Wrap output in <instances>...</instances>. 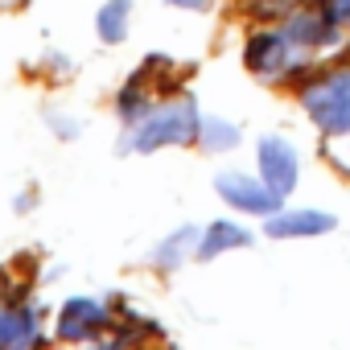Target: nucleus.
<instances>
[{
    "label": "nucleus",
    "instance_id": "1",
    "mask_svg": "<svg viewBox=\"0 0 350 350\" xmlns=\"http://www.w3.org/2000/svg\"><path fill=\"white\" fill-rule=\"evenodd\" d=\"M198 124H202V116H198L194 99L178 95L169 103L148 107L140 120H132L124 132V148L128 152H157L169 144H190V140H198Z\"/></svg>",
    "mask_w": 350,
    "mask_h": 350
},
{
    "label": "nucleus",
    "instance_id": "2",
    "mask_svg": "<svg viewBox=\"0 0 350 350\" xmlns=\"http://www.w3.org/2000/svg\"><path fill=\"white\" fill-rule=\"evenodd\" d=\"M301 107L325 136H346L350 132V66L309 79L301 87Z\"/></svg>",
    "mask_w": 350,
    "mask_h": 350
},
{
    "label": "nucleus",
    "instance_id": "3",
    "mask_svg": "<svg viewBox=\"0 0 350 350\" xmlns=\"http://www.w3.org/2000/svg\"><path fill=\"white\" fill-rule=\"evenodd\" d=\"M297 50H305V46H297L284 29H280V33H276V29H264V33L247 38L243 62H247L260 79H280V75H288V70L301 66V54H297Z\"/></svg>",
    "mask_w": 350,
    "mask_h": 350
},
{
    "label": "nucleus",
    "instance_id": "4",
    "mask_svg": "<svg viewBox=\"0 0 350 350\" xmlns=\"http://www.w3.org/2000/svg\"><path fill=\"white\" fill-rule=\"evenodd\" d=\"M215 190H219V198L227 202V206H235V211H247V215H276L280 206H284V194H276L264 178L256 182V178H247V173H235V169H227V173H219L215 178Z\"/></svg>",
    "mask_w": 350,
    "mask_h": 350
},
{
    "label": "nucleus",
    "instance_id": "5",
    "mask_svg": "<svg viewBox=\"0 0 350 350\" xmlns=\"http://www.w3.org/2000/svg\"><path fill=\"white\" fill-rule=\"evenodd\" d=\"M256 161H260V178H264L276 194L288 198V194L297 190L301 161H297V148H293L288 136H276V132L260 136V144H256Z\"/></svg>",
    "mask_w": 350,
    "mask_h": 350
},
{
    "label": "nucleus",
    "instance_id": "6",
    "mask_svg": "<svg viewBox=\"0 0 350 350\" xmlns=\"http://www.w3.org/2000/svg\"><path fill=\"white\" fill-rule=\"evenodd\" d=\"M107 325H111V313L95 297H70L58 313V338L62 342H99V334Z\"/></svg>",
    "mask_w": 350,
    "mask_h": 350
},
{
    "label": "nucleus",
    "instance_id": "7",
    "mask_svg": "<svg viewBox=\"0 0 350 350\" xmlns=\"http://www.w3.org/2000/svg\"><path fill=\"white\" fill-rule=\"evenodd\" d=\"M334 223L338 219L329 211H276V215H268L264 231L272 239H309V235L334 231Z\"/></svg>",
    "mask_w": 350,
    "mask_h": 350
},
{
    "label": "nucleus",
    "instance_id": "8",
    "mask_svg": "<svg viewBox=\"0 0 350 350\" xmlns=\"http://www.w3.org/2000/svg\"><path fill=\"white\" fill-rule=\"evenodd\" d=\"M338 29H342V25H334V21L325 17V9H317V13H293L288 25H284V33H288L297 46H305V50L329 46V42L338 38Z\"/></svg>",
    "mask_w": 350,
    "mask_h": 350
},
{
    "label": "nucleus",
    "instance_id": "9",
    "mask_svg": "<svg viewBox=\"0 0 350 350\" xmlns=\"http://www.w3.org/2000/svg\"><path fill=\"white\" fill-rule=\"evenodd\" d=\"M247 243H252V231L247 227H239L231 219H215L202 231V239H198V260H215V256H223L231 247H247Z\"/></svg>",
    "mask_w": 350,
    "mask_h": 350
},
{
    "label": "nucleus",
    "instance_id": "10",
    "mask_svg": "<svg viewBox=\"0 0 350 350\" xmlns=\"http://www.w3.org/2000/svg\"><path fill=\"white\" fill-rule=\"evenodd\" d=\"M42 321L33 309H0V346H38Z\"/></svg>",
    "mask_w": 350,
    "mask_h": 350
},
{
    "label": "nucleus",
    "instance_id": "11",
    "mask_svg": "<svg viewBox=\"0 0 350 350\" xmlns=\"http://www.w3.org/2000/svg\"><path fill=\"white\" fill-rule=\"evenodd\" d=\"M198 239H202V231L198 227H182V231H173L165 243H157V264L161 268H178V264H186L190 256H198Z\"/></svg>",
    "mask_w": 350,
    "mask_h": 350
},
{
    "label": "nucleus",
    "instance_id": "12",
    "mask_svg": "<svg viewBox=\"0 0 350 350\" xmlns=\"http://www.w3.org/2000/svg\"><path fill=\"white\" fill-rule=\"evenodd\" d=\"M128 13H132V0H107L95 17V29H99V42L107 46H120L128 38Z\"/></svg>",
    "mask_w": 350,
    "mask_h": 350
},
{
    "label": "nucleus",
    "instance_id": "13",
    "mask_svg": "<svg viewBox=\"0 0 350 350\" xmlns=\"http://www.w3.org/2000/svg\"><path fill=\"white\" fill-rule=\"evenodd\" d=\"M198 140L206 144V152H231V148L243 140V132H239L231 120H223V116H202V124H198Z\"/></svg>",
    "mask_w": 350,
    "mask_h": 350
},
{
    "label": "nucleus",
    "instance_id": "14",
    "mask_svg": "<svg viewBox=\"0 0 350 350\" xmlns=\"http://www.w3.org/2000/svg\"><path fill=\"white\" fill-rule=\"evenodd\" d=\"M243 5L256 13V17H276V13H288L293 0H243Z\"/></svg>",
    "mask_w": 350,
    "mask_h": 350
},
{
    "label": "nucleus",
    "instance_id": "15",
    "mask_svg": "<svg viewBox=\"0 0 350 350\" xmlns=\"http://www.w3.org/2000/svg\"><path fill=\"white\" fill-rule=\"evenodd\" d=\"M321 9L334 25H350V0H321Z\"/></svg>",
    "mask_w": 350,
    "mask_h": 350
},
{
    "label": "nucleus",
    "instance_id": "16",
    "mask_svg": "<svg viewBox=\"0 0 350 350\" xmlns=\"http://www.w3.org/2000/svg\"><path fill=\"white\" fill-rule=\"evenodd\" d=\"M169 5H178V9H206L211 0H169Z\"/></svg>",
    "mask_w": 350,
    "mask_h": 350
}]
</instances>
